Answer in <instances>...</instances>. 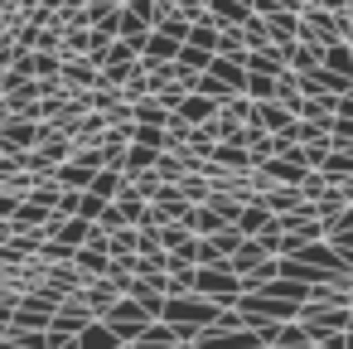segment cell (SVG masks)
I'll return each instance as SVG.
<instances>
[{"mask_svg": "<svg viewBox=\"0 0 353 349\" xmlns=\"http://www.w3.org/2000/svg\"><path fill=\"white\" fill-rule=\"evenodd\" d=\"M223 310H228V305H218V301H208V296H199V291H194V296H170L160 320H165V325H174V330H179V339H194V344H199V334H203V330H213Z\"/></svg>", "mask_w": 353, "mask_h": 349, "instance_id": "obj_1", "label": "cell"}, {"mask_svg": "<svg viewBox=\"0 0 353 349\" xmlns=\"http://www.w3.org/2000/svg\"><path fill=\"white\" fill-rule=\"evenodd\" d=\"M194 291H199V296H208V301H218V305H228V310L247 296V291H242V276H237L228 262L203 267V272H199V281H194Z\"/></svg>", "mask_w": 353, "mask_h": 349, "instance_id": "obj_2", "label": "cell"}, {"mask_svg": "<svg viewBox=\"0 0 353 349\" xmlns=\"http://www.w3.org/2000/svg\"><path fill=\"white\" fill-rule=\"evenodd\" d=\"M102 325H107V330H112L121 344H136V339H141V330L150 325V315H145V310H141L131 296H121V301H117V305L102 315Z\"/></svg>", "mask_w": 353, "mask_h": 349, "instance_id": "obj_3", "label": "cell"}, {"mask_svg": "<svg viewBox=\"0 0 353 349\" xmlns=\"http://www.w3.org/2000/svg\"><path fill=\"white\" fill-rule=\"evenodd\" d=\"M102 88V68L92 59H63V93L78 97V93H97Z\"/></svg>", "mask_w": 353, "mask_h": 349, "instance_id": "obj_4", "label": "cell"}, {"mask_svg": "<svg viewBox=\"0 0 353 349\" xmlns=\"http://www.w3.org/2000/svg\"><path fill=\"white\" fill-rule=\"evenodd\" d=\"M39 146V122H25V117H10L6 131H0V151H10V155H25Z\"/></svg>", "mask_w": 353, "mask_h": 349, "instance_id": "obj_5", "label": "cell"}, {"mask_svg": "<svg viewBox=\"0 0 353 349\" xmlns=\"http://www.w3.org/2000/svg\"><path fill=\"white\" fill-rule=\"evenodd\" d=\"M252 126H261L266 136H290V131H295V112H290V107H281V102H256Z\"/></svg>", "mask_w": 353, "mask_h": 349, "instance_id": "obj_6", "label": "cell"}, {"mask_svg": "<svg viewBox=\"0 0 353 349\" xmlns=\"http://www.w3.org/2000/svg\"><path fill=\"white\" fill-rule=\"evenodd\" d=\"M256 204H261L271 218H285V214H295V209L305 204V194H300V185H271V189L256 194Z\"/></svg>", "mask_w": 353, "mask_h": 349, "instance_id": "obj_7", "label": "cell"}, {"mask_svg": "<svg viewBox=\"0 0 353 349\" xmlns=\"http://www.w3.org/2000/svg\"><path fill=\"white\" fill-rule=\"evenodd\" d=\"M88 325H92V310H88V305H83L78 296H68V301H63V305L54 310V325H49V330H59V334L78 339V334H83Z\"/></svg>", "mask_w": 353, "mask_h": 349, "instance_id": "obj_8", "label": "cell"}, {"mask_svg": "<svg viewBox=\"0 0 353 349\" xmlns=\"http://www.w3.org/2000/svg\"><path fill=\"white\" fill-rule=\"evenodd\" d=\"M199 349H266L256 339V330H203Z\"/></svg>", "mask_w": 353, "mask_h": 349, "instance_id": "obj_9", "label": "cell"}, {"mask_svg": "<svg viewBox=\"0 0 353 349\" xmlns=\"http://www.w3.org/2000/svg\"><path fill=\"white\" fill-rule=\"evenodd\" d=\"M276 49H281V59H285L290 73H314V68L324 64V49H319V44H300V39H295V44H276Z\"/></svg>", "mask_w": 353, "mask_h": 349, "instance_id": "obj_10", "label": "cell"}, {"mask_svg": "<svg viewBox=\"0 0 353 349\" xmlns=\"http://www.w3.org/2000/svg\"><path fill=\"white\" fill-rule=\"evenodd\" d=\"M78 301H83V305L92 310V320H102V315H107V310H112V305L121 301V291H117V286H112V281L102 276V281H88V286L78 291Z\"/></svg>", "mask_w": 353, "mask_h": 349, "instance_id": "obj_11", "label": "cell"}, {"mask_svg": "<svg viewBox=\"0 0 353 349\" xmlns=\"http://www.w3.org/2000/svg\"><path fill=\"white\" fill-rule=\"evenodd\" d=\"M179 49H184V44H174V39H165V35H155V30H150L145 54H141L145 73H150V68H165V64H179Z\"/></svg>", "mask_w": 353, "mask_h": 349, "instance_id": "obj_12", "label": "cell"}, {"mask_svg": "<svg viewBox=\"0 0 353 349\" xmlns=\"http://www.w3.org/2000/svg\"><path fill=\"white\" fill-rule=\"evenodd\" d=\"M218 112H223L218 102H208V97H199V93H189V97L179 102V112H174V117H179L184 126H194V131H199V126H208V122H213Z\"/></svg>", "mask_w": 353, "mask_h": 349, "instance_id": "obj_13", "label": "cell"}, {"mask_svg": "<svg viewBox=\"0 0 353 349\" xmlns=\"http://www.w3.org/2000/svg\"><path fill=\"white\" fill-rule=\"evenodd\" d=\"M155 160H160L155 151H145V146H136V141H131L112 165H121V175H126V180H141V175H150V170H155Z\"/></svg>", "mask_w": 353, "mask_h": 349, "instance_id": "obj_14", "label": "cell"}, {"mask_svg": "<svg viewBox=\"0 0 353 349\" xmlns=\"http://www.w3.org/2000/svg\"><path fill=\"white\" fill-rule=\"evenodd\" d=\"M88 194H97L102 204H112V199H121L126 194V175H121V165H107L92 185H88Z\"/></svg>", "mask_w": 353, "mask_h": 349, "instance_id": "obj_15", "label": "cell"}, {"mask_svg": "<svg viewBox=\"0 0 353 349\" xmlns=\"http://www.w3.org/2000/svg\"><path fill=\"white\" fill-rule=\"evenodd\" d=\"M261 262H271V257L261 252V243H256V238H247V243H242V247H237V252L228 257V267H232L237 276H252V272H256Z\"/></svg>", "mask_w": 353, "mask_h": 349, "instance_id": "obj_16", "label": "cell"}, {"mask_svg": "<svg viewBox=\"0 0 353 349\" xmlns=\"http://www.w3.org/2000/svg\"><path fill=\"white\" fill-rule=\"evenodd\" d=\"M174 344H179V330L165 325V320H150L141 330V339H136V349H174Z\"/></svg>", "mask_w": 353, "mask_h": 349, "instance_id": "obj_17", "label": "cell"}, {"mask_svg": "<svg viewBox=\"0 0 353 349\" xmlns=\"http://www.w3.org/2000/svg\"><path fill=\"white\" fill-rule=\"evenodd\" d=\"M232 228H237L242 238H261V233L271 228V214H266V209H261V204L252 199V204H247V209L237 214V223H232Z\"/></svg>", "mask_w": 353, "mask_h": 349, "instance_id": "obj_18", "label": "cell"}, {"mask_svg": "<svg viewBox=\"0 0 353 349\" xmlns=\"http://www.w3.org/2000/svg\"><path fill=\"white\" fill-rule=\"evenodd\" d=\"M247 73H266V78H281V73H285V59H281V49L271 44V49H256V54H247Z\"/></svg>", "mask_w": 353, "mask_h": 349, "instance_id": "obj_19", "label": "cell"}, {"mask_svg": "<svg viewBox=\"0 0 353 349\" xmlns=\"http://www.w3.org/2000/svg\"><path fill=\"white\" fill-rule=\"evenodd\" d=\"M92 228H97V223H88V218H63V228H59V238H54V243H63V247H73V252H78V247H88V243H92Z\"/></svg>", "mask_w": 353, "mask_h": 349, "instance_id": "obj_20", "label": "cell"}, {"mask_svg": "<svg viewBox=\"0 0 353 349\" xmlns=\"http://www.w3.org/2000/svg\"><path fill=\"white\" fill-rule=\"evenodd\" d=\"M73 267H78L88 281H102V276H107V267H112V257H107V252H97V247H78Z\"/></svg>", "mask_w": 353, "mask_h": 349, "instance_id": "obj_21", "label": "cell"}, {"mask_svg": "<svg viewBox=\"0 0 353 349\" xmlns=\"http://www.w3.org/2000/svg\"><path fill=\"white\" fill-rule=\"evenodd\" d=\"M189 30H194V25H189L179 10H165V15L155 20V35H165V39H174V44H189Z\"/></svg>", "mask_w": 353, "mask_h": 349, "instance_id": "obj_22", "label": "cell"}, {"mask_svg": "<svg viewBox=\"0 0 353 349\" xmlns=\"http://www.w3.org/2000/svg\"><path fill=\"white\" fill-rule=\"evenodd\" d=\"M78 349H121V339H117V334H112L102 320H92V325L78 334Z\"/></svg>", "mask_w": 353, "mask_h": 349, "instance_id": "obj_23", "label": "cell"}, {"mask_svg": "<svg viewBox=\"0 0 353 349\" xmlns=\"http://www.w3.org/2000/svg\"><path fill=\"white\" fill-rule=\"evenodd\" d=\"M266 30H271V44H295L300 39V15H271Z\"/></svg>", "mask_w": 353, "mask_h": 349, "instance_id": "obj_24", "label": "cell"}, {"mask_svg": "<svg viewBox=\"0 0 353 349\" xmlns=\"http://www.w3.org/2000/svg\"><path fill=\"white\" fill-rule=\"evenodd\" d=\"M242 97H252V102H276V78H266V73H247Z\"/></svg>", "mask_w": 353, "mask_h": 349, "instance_id": "obj_25", "label": "cell"}, {"mask_svg": "<svg viewBox=\"0 0 353 349\" xmlns=\"http://www.w3.org/2000/svg\"><path fill=\"white\" fill-rule=\"evenodd\" d=\"M131 117H136V126H165L170 122V112L155 102V97H145V102H136L131 107Z\"/></svg>", "mask_w": 353, "mask_h": 349, "instance_id": "obj_26", "label": "cell"}, {"mask_svg": "<svg viewBox=\"0 0 353 349\" xmlns=\"http://www.w3.org/2000/svg\"><path fill=\"white\" fill-rule=\"evenodd\" d=\"M155 175H160V185H179L189 170H184V160H179V151H165L160 160H155Z\"/></svg>", "mask_w": 353, "mask_h": 349, "instance_id": "obj_27", "label": "cell"}, {"mask_svg": "<svg viewBox=\"0 0 353 349\" xmlns=\"http://www.w3.org/2000/svg\"><path fill=\"white\" fill-rule=\"evenodd\" d=\"M324 68H329V73H339V78H353V49H348V44L324 49Z\"/></svg>", "mask_w": 353, "mask_h": 349, "instance_id": "obj_28", "label": "cell"}, {"mask_svg": "<svg viewBox=\"0 0 353 349\" xmlns=\"http://www.w3.org/2000/svg\"><path fill=\"white\" fill-rule=\"evenodd\" d=\"M218 39H223V30H218L213 20H208V25H194V30H189V44H194V49H203V54H218Z\"/></svg>", "mask_w": 353, "mask_h": 349, "instance_id": "obj_29", "label": "cell"}, {"mask_svg": "<svg viewBox=\"0 0 353 349\" xmlns=\"http://www.w3.org/2000/svg\"><path fill=\"white\" fill-rule=\"evenodd\" d=\"M184 243H194V233H189V228H184V223H179V218H174V223H165V228H160V247H165V252H179V247H184Z\"/></svg>", "mask_w": 353, "mask_h": 349, "instance_id": "obj_30", "label": "cell"}, {"mask_svg": "<svg viewBox=\"0 0 353 349\" xmlns=\"http://www.w3.org/2000/svg\"><path fill=\"white\" fill-rule=\"evenodd\" d=\"M179 189H184V199H189V204H208V194H213L203 175H184V180H179Z\"/></svg>", "mask_w": 353, "mask_h": 349, "instance_id": "obj_31", "label": "cell"}, {"mask_svg": "<svg viewBox=\"0 0 353 349\" xmlns=\"http://www.w3.org/2000/svg\"><path fill=\"white\" fill-rule=\"evenodd\" d=\"M184 97H189V93H184L179 83H170V88H155V102H160L165 112H179V102H184Z\"/></svg>", "mask_w": 353, "mask_h": 349, "instance_id": "obj_32", "label": "cell"}, {"mask_svg": "<svg viewBox=\"0 0 353 349\" xmlns=\"http://www.w3.org/2000/svg\"><path fill=\"white\" fill-rule=\"evenodd\" d=\"M242 243H247V238H242V233H237V228H232V223H228V228H223V233H218V238H213V247H218V252H223V257H232V252H237V247H242Z\"/></svg>", "mask_w": 353, "mask_h": 349, "instance_id": "obj_33", "label": "cell"}, {"mask_svg": "<svg viewBox=\"0 0 353 349\" xmlns=\"http://www.w3.org/2000/svg\"><path fill=\"white\" fill-rule=\"evenodd\" d=\"M102 209H107V204H102L97 194H83V204H78V218H88V223H97V218H102Z\"/></svg>", "mask_w": 353, "mask_h": 349, "instance_id": "obj_34", "label": "cell"}, {"mask_svg": "<svg viewBox=\"0 0 353 349\" xmlns=\"http://www.w3.org/2000/svg\"><path fill=\"white\" fill-rule=\"evenodd\" d=\"M136 257H165V247H160V233H141V247H136Z\"/></svg>", "mask_w": 353, "mask_h": 349, "instance_id": "obj_35", "label": "cell"}, {"mask_svg": "<svg viewBox=\"0 0 353 349\" xmlns=\"http://www.w3.org/2000/svg\"><path fill=\"white\" fill-rule=\"evenodd\" d=\"M339 233H353V204H348V209H343V214L329 223V238H339Z\"/></svg>", "mask_w": 353, "mask_h": 349, "instance_id": "obj_36", "label": "cell"}, {"mask_svg": "<svg viewBox=\"0 0 353 349\" xmlns=\"http://www.w3.org/2000/svg\"><path fill=\"white\" fill-rule=\"evenodd\" d=\"M6 122H10V107H6V97H0V131H6Z\"/></svg>", "mask_w": 353, "mask_h": 349, "instance_id": "obj_37", "label": "cell"}, {"mask_svg": "<svg viewBox=\"0 0 353 349\" xmlns=\"http://www.w3.org/2000/svg\"><path fill=\"white\" fill-rule=\"evenodd\" d=\"M343 44H348V49H353V20H348V25H343Z\"/></svg>", "mask_w": 353, "mask_h": 349, "instance_id": "obj_38", "label": "cell"}, {"mask_svg": "<svg viewBox=\"0 0 353 349\" xmlns=\"http://www.w3.org/2000/svg\"><path fill=\"white\" fill-rule=\"evenodd\" d=\"M343 349H353V325H348V330H343Z\"/></svg>", "mask_w": 353, "mask_h": 349, "instance_id": "obj_39", "label": "cell"}, {"mask_svg": "<svg viewBox=\"0 0 353 349\" xmlns=\"http://www.w3.org/2000/svg\"><path fill=\"white\" fill-rule=\"evenodd\" d=\"M121 349H136V344H121Z\"/></svg>", "mask_w": 353, "mask_h": 349, "instance_id": "obj_40", "label": "cell"}]
</instances>
